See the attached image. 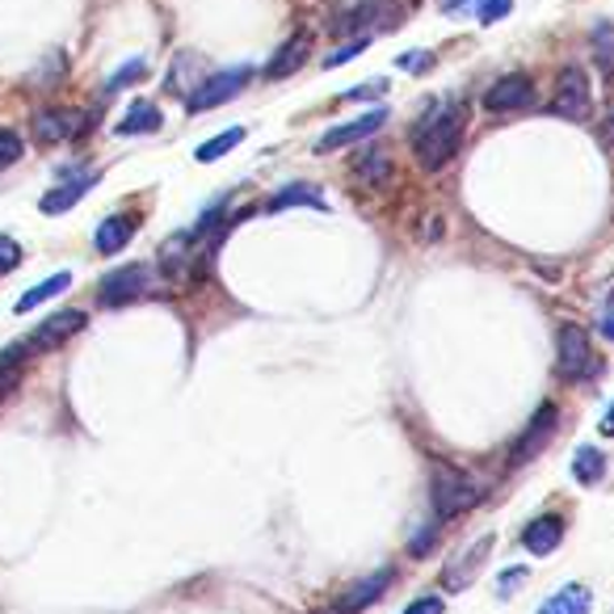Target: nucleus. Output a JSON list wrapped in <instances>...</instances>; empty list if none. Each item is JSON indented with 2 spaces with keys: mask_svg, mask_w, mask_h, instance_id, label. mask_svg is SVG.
I'll use <instances>...</instances> for the list:
<instances>
[{
  "mask_svg": "<svg viewBox=\"0 0 614 614\" xmlns=\"http://www.w3.org/2000/svg\"><path fill=\"white\" fill-rule=\"evenodd\" d=\"M467 131V106L464 102H434L425 110V118L413 127V152L422 160L425 173H438L459 152Z\"/></svg>",
  "mask_w": 614,
  "mask_h": 614,
  "instance_id": "f257e3e1",
  "label": "nucleus"
},
{
  "mask_svg": "<svg viewBox=\"0 0 614 614\" xmlns=\"http://www.w3.org/2000/svg\"><path fill=\"white\" fill-rule=\"evenodd\" d=\"M429 501H434V513L446 522V518H459L471 506H480L485 488L476 485L471 476H464V471H455V467H438L434 480H429Z\"/></svg>",
  "mask_w": 614,
  "mask_h": 614,
  "instance_id": "f03ea898",
  "label": "nucleus"
},
{
  "mask_svg": "<svg viewBox=\"0 0 614 614\" xmlns=\"http://www.w3.org/2000/svg\"><path fill=\"white\" fill-rule=\"evenodd\" d=\"M555 375L564 383L593 379L597 375V354H593V341L581 324H564L560 337H555Z\"/></svg>",
  "mask_w": 614,
  "mask_h": 614,
  "instance_id": "7ed1b4c3",
  "label": "nucleus"
},
{
  "mask_svg": "<svg viewBox=\"0 0 614 614\" xmlns=\"http://www.w3.org/2000/svg\"><path fill=\"white\" fill-rule=\"evenodd\" d=\"M593 110V89L590 76L581 67H560L555 89H551V114L564 123H585Z\"/></svg>",
  "mask_w": 614,
  "mask_h": 614,
  "instance_id": "20e7f679",
  "label": "nucleus"
},
{
  "mask_svg": "<svg viewBox=\"0 0 614 614\" xmlns=\"http://www.w3.org/2000/svg\"><path fill=\"white\" fill-rule=\"evenodd\" d=\"M253 81V67L240 64V67H223V72H207L202 76V85L194 89L190 97H186V106L190 114H207V110H219L223 102H232L240 89Z\"/></svg>",
  "mask_w": 614,
  "mask_h": 614,
  "instance_id": "39448f33",
  "label": "nucleus"
},
{
  "mask_svg": "<svg viewBox=\"0 0 614 614\" xmlns=\"http://www.w3.org/2000/svg\"><path fill=\"white\" fill-rule=\"evenodd\" d=\"M396 18H400V4H396V0H362L354 9L337 13L333 30H337V34H350V39H366L371 30L396 25Z\"/></svg>",
  "mask_w": 614,
  "mask_h": 614,
  "instance_id": "423d86ee",
  "label": "nucleus"
},
{
  "mask_svg": "<svg viewBox=\"0 0 614 614\" xmlns=\"http://www.w3.org/2000/svg\"><path fill=\"white\" fill-rule=\"evenodd\" d=\"M152 291V270L148 266H123V270H114L97 282V299L106 303V308H123L131 299L148 295Z\"/></svg>",
  "mask_w": 614,
  "mask_h": 614,
  "instance_id": "0eeeda50",
  "label": "nucleus"
},
{
  "mask_svg": "<svg viewBox=\"0 0 614 614\" xmlns=\"http://www.w3.org/2000/svg\"><path fill=\"white\" fill-rule=\"evenodd\" d=\"M534 106V81L527 72H509L501 81H492L485 93L488 114H518V110Z\"/></svg>",
  "mask_w": 614,
  "mask_h": 614,
  "instance_id": "6e6552de",
  "label": "nucleus"
},
{
  "mask_svg": "<svg viewBox=\"0 0 614 614\" xmlns=\"http://www.w3.org/2000/svg\"><path fill=\"white\" fill-rule=\"evenodd\" d=\"M387 123V110H371V114H362V118H350V123H341V127L324 131L316 139V152L320 156H329V152L337 148H350V144H358V139H375V131Z\"/></svg>",
  "mask_w": 614,
  "mask_h": 614,
  "instance_id": "1a4fd4ad",
  "label": "nucleus"
},
{
  "mask_svg": "<svg viewBox=\"0 0 614 614\" xmlns=\"http://www.w3.org/2000/svg\"><path fill=\"white\" fill-rule=\"evenodd\" d=\"M555 422H560V408L555 404H543L534 417H530V425L518 434V446H513V455H509V464H527V459H534L543 446H548V438L555 434Z\"/></svg>",
  "mask_w": 614,
  "mask_h": 614,
  "instance_id": "9d476101",
  "label": "nucleus"
},
{
  "mask_svg": "<svg viewBox=\"0 0 614 614\" xmlns=\"http://www.w3.org/2000/svg\"><path fill=\"white\" fill-rule=\"evenodd\" d=\"M392 576H396L392 569H379V572H371V576H362V581H354L350 590L341 593V602L333 606V611L337 614H362L371 602H379L383 593L392 590Z\"/></svg>",
  "mask_w": 614,
  "mask_h": 614,
  "instance_id": "9b49d317",
  "label": "nucleus"
},
{
  "mask_svg": "<svg viewBox=\"0 0 614 614\" xmlns=\"http://www.w3.org/2000/svg\"><path fill=\"white\" fill-rule=\"evenodd\" d=\"M308 55H312V30H295V34L274 51V60L266 64V81H287V76H295L299 67L308 64Z\"/></svg>",
  "mask_w": 614,
  "mask_h": 614,
  "instance_id": "f8f14e48",
  "label": "nucleus"
},
{
  "mask_svg": "<svg viewBox=\"0 0 614 614\" xmlns=\"http://www.w3.org/2000/svg\"><path fill=\"white\" fill-rule=\"evenodd\" d=\"M85 329V312H55V316H46L34 333H30V350H55V345H64V341H72V333H81Z\"/></svg>",
  "mask_w": 614,
  "mask_h": 614,
  "instance_id": "ddd939ff",
  "label": "nucleus"
},
{
  "mask_svg": "<svg viewBox=\"0 0 614 614\" xmlns=\"http://www.w3.org/2000/svg\"><path fill=\"white\" fill-rule=\"evenodd\" d=\"M97 186V173H76V177H64L55 190H46L43 194V202H39V211L43 215H64V211H72L81 198H85L89 190Z\"/></svg>",
  "mask_w": 614,
  "mask_h": 614,
  "instance_id": "4468645a",
  "label": "nucleus"
},
{
  "mask_svg": "<svg viewBox=\"0 0 614 614\" xmlns=\"http://www.w3.org/2000/svg\"><path fill=\"white\" fill-rule=\"evenodd\" d=\"M564 518L560 513H543V518H534L527 530H522V548L534 551V555H551V551L564 543Z\"/></svg>",
  "mask_w": 614,
  "mask_h": 614,
  "instance_id": "2eb2a0df",
  "label": "nucleus"
},
{
  "mask_svg": "<svg viewBox=\"0 0 614 614\" xmlns=\"http://www.w3.org/2000/svg\"><path fill=\"white\" fill-rule=\"evenodd\" d=\"M593 611V593H590V585H564V590H555L539 606V614H590Z\"/></svg>",
  "mask_w": 614,
  "mask_h": 614,
  "instance_id": "dca6fc26",
  "label": "nucleus"
},
{
  "mask_svg": "<svg viewBox=\"0 0 614 614\" xmlns=\"http://www.w3.org/2000/svg\"><path fill=\"white\" fill-rule=\"evenodd\" d=\"M488 551H492V539H480V543H471V548H467L464 555H459V560H455V564L446 569V585H450V590H464L467 581H471V576L480 572V564L488 560Z\"/></svg>",
  "mask_w": 614,
  "mask_h": 614,
  "instance_id": "f3484780",
  "label": "nucleus"
},
{
  "mask_svg": "<svg viewBox=\"0 0 614 614\" xmlns=\"http://www.w3.org/2000/svg\"><path fill=\"white\" fill-rule=\"evenodd\" d=\"M131 236H135V219H131V215H110L106 223L97 228V253H106V257L123 253L131 244Z\"/></svg>",
  "mask_w": 614,
  "mask_h": 614,
  "instance_id": "a211bd4d",
  "label": "nucleus"
},
{
  "mask_svg": "<svg viewBox=\"0 0 614 614\" xmlns=\"http://www.w3.org/2000/svg\"><path fill=\"white\" fill-rule=\"evenodd\" d=\"M72 131L76 127H72V114H67V110L46 106L34 114V139H39V144H64Z\"/></svg>",
  "mask_w": 614,
  "mask_h": 614,
  "instance_id": "6ab92c4d",
  "label": "nucleus"
},
{
  "mask_svg": "<svg viewBox=\"0 0 614 614\" xmlns=\"http://www.w3.org/2000/svg\"><path fill=\"white\" fill-rule=\"evenodd\" d=\"M446 13H471L476 22H501V18H509V9H513V0H446L443 4Z\"/></svg>",
  "mask_w": 614,
  "mask_h": 614,
  "instance_id": "aec40b11",
  "label": "nucleus"
},
{
  "mask_svg": "<svg viewBox=\"0 0 614 614\" xmlns=\"http://www.w3.org/2000/svg\"><path fill=\"white\" fill-rule=\"evenodd\" d=\"M160 110L152 106V102H131V110H127V118L118 123V135H156L160 131Z\"/></svg>",
  "mask_w": 614,
  "mask_h": 614,
  "instance_id": "412c9836",
  "label": "nucleus"
},
{
  "mask_svg": "<svg viewBox=\"0 0 614 614\" xmlns=\"http://www.w3.org/2000/svg\"><path fill=\"white\" fill-rule=\"evenodd\" d=\"M291 207H316V211H329L324 207V194L312 190V186H287V190H278L270 202H266V211H291Z\"/></svg>",
  "mask_w": 614,
  "mask_h": 614,
  "instance_id": "4be33fe9",
  "label": "nucleus"
},
{
  "mask_svg": "<svg viewBox=\"0 0 614 614\" xmlns=\"http://www.w3.org/2000/svg\"><path fill=\"white\" fill-rule=\"evenodd\" d=\"M590 51H593V64H597V72L611 81V76H614V22H597V25H593Z\"/></svg>",
  "mask_w": 614,
  "mask_h": 614,
  "instance_id": "5701e85b",
  "label": "nucleus"
},
{
  "mask_svg": "<svg viewBox=\"0 0 614 614\" xmlns=\"http://www.w3.org/2000/svg\"><path fill=\"white\" fill-rule=\"evenodd\" d=\"M67 287H72V274H51L46 282H39V287H30L22 299H18V316H25V312H34L39 303H46V299H55V295H64Z\"/></svg>",
  "mask_w": 614,
  "mask_h": 614,
  "instance_id": "b1692460",
  "label": "nucleus"
},
{
  "mask_svg": "<svg viewBox=\"0 0 614 614\" xmlns=\"http://www.w3.org/2000/svg\"><path fill=\"white\" fill-rule=\"evenodd\" d=\"M354 173H358V181L362 186H375V190H379V186H387V181H392V160H387V152H366V156H362L358 165H354Z\"/></svg>",
  "mask_w": 614,
  "mask_h": 614,
  "instance_id": "393cba45",
  "label": "nucleus"
},
{
  "mask_svg": "<svg viewBox=\"0 0 614 614\" xmlns=\"http://www.w3.org/2000/svg\"><path fill=\"white\" fill-rule=\"evenodd\" d=\"M572 476H576L581 485H597V480L606 476V455H602L597 446H581V450L572 455Z\"/></svg>",
  "mask_w": 614,
  "mask_h": 614,
  "instance_id": "a878e982",
  "label": "nucleus"
},
{
  "mask_svg": "<svg viewBox=\"0 0 614 614\" xmlns=\"http://www.w3.org/2000/svg\"><path fill=\"white\" fill-rule=\"evenodd\" d=\"M25 354H30V341H25V345H9V350H0V396L18 387V379H22V366H25Z\"/></svg>",
  "mask_w": 614,
  "mask_h": 614,
  "instance_id": "bb28decb",
  "label": "nucleus"
},
{
  "mask_svg": "<svg viewBox=\"0 0 614 614\" xmlns=\"http://www.w3.org/2000/svg\"><path fill=\"white\" fill-rule=\"evenodd\" d=\"M240 139H244V127H228V131H219L215 139H207L202 148L194 152V160H202V165H211V160H223L232 148H240Z\"/></svg>",
  "mask_w": 614,
  "mask_h": 614,
  "instance_id": "cd10ccee",
  "label": "nucleus"
},
{
  "mask_svg": "<svg viewBox=\"0 0 614 614\" xmlns=\"http://www.w3.org/2000/svg\"><path fill=\"white\" fill-rule=\"evenodd\" d=\"M198 64H202V60H198L194 51H181V55L173 60V76L165 81V89H169V93H186V97H190V93H194L190 76H198V81L207 76V72H190V67H198Z\"/></svg>",
  "mask_w": 614,
  "mask_h": 614,
  "instance_id": "c85d7f7f",
  "label": "nucleus"
},
{
  "mask_svg": "<svg viewBox=\"0 0 614 614\" xmlns=\"http://www.w3.org/2000/svg\"><path fill=\"white\" fill-rule=\"evenodd\" d=\"M144 72H148V64H144V60H127V64L118 67V76H110V81H106V93L131 85V81H144Z\"/></svg>",
  "mask_w": 614,
  "mask_h": 614,
  "instance_id": "c756f323",
  "label": "nucleus"
},
{
  "mask_svg": "<svg viewBox=\"0 0 614 614\" xmlns=\"http://www.w3.org/2000/svg\"><path fill=\"white\" fill-rule=\"evenodd\" d=\"M22 160V139H18V131H0V169L4 165H18Z\"/></svg>",
  "mask_w": 614,
  "mask_h": 614,
  "instance_id": "7c9ffc66",
  "label": "nucleus"
},
{
  "mask_svg": "<svg viewBox=\"0 0 614 614\" xmlns=\"http://www.w3.org/2000/svg\"><path fill=\"white\" fill-rule=\"evenodd\" d=\"M18 261H22V249H18V240L0 236V274H9V270H13Z\"/></svg>",
  "mask_w": 614,
  "mask_h": 614,
  "instance_id": "2f4dec72",
  "label": "nucleus"
},
{
  "mask_svg": "<svg viewBox=\"0 0 614 614\" xmlns=\"http://www.w3.org/2000/svg\"><path fill=\"white\" fill-rule=\"evenodd\" d=\"M362 46H366V39H354V43H345V46H337L333 55H324V67H337V64H350L354 55H358Z\"/></svg>",
  "mask_w": 614,
  "mask_h": 614,
  "instance_id": "473e14b6",
  "label": "nucleus"
},
{
  "mask_svg": "<svg viewBox=\"0 0 614 614\" xmlns=\"http://www.w3.org/2000/svg\"><path fill=\"white\" fill-rule=\"evenodd\" d=\"M429 64H434L429 51H408V55H400V67H408V72H425Z\"/></svg>",
  "mask_w": 614,
  "mask_h": 614,
  "instance_id": "72a5a7b5",
  "label": "nucleus"
},
{
  "mask_svg": "<svg viewBox=\"0 0 614 614\" xmlns=\"http://www.w3.org/2000/svg\"><path fill=\"white\" fill-rule=\"evenodd\" d=\"M443 611H446L443 597H417V602H413L404 614H443Z\"/></svg>",
  "mask_w": 614,
  "mask_h": 614,
  "instance_id": "f704fd0d",
  "label": "nucleus"
},
{
  "mask_svg": "<svg viewBox=\"0 0 614 614\" xmlns=\"http://www.w3.org/2000/svg\"><path fill=\"white\" fill-rule=\"evenodd\" d=\"M522 581H527V569H509L506 572V581L497 585V593L506 597V593H513V590H522Z\"/></svg>",
  "mask_w": 614,
  "mask_h": 614,
  "instance_id": "c9c22d12",
  "label": "nucleus"
},
{
  "mask_svg": "<svg viewBox=\"0 0 614 614\" xmlns=\"http://www.w3.org/2000/svg\"><path fill=\"white\" fill-rule=\"evenodd\" d=\"M429 548H434V530H422V534L413 539V555H425Z\"/></svg>",
  "mask_w": 614,
  "mask_h": 614,
  "instance_id": "e433bc0d",
  "label": "nucleus"
},
{
  "mask_svg": "<svg viewBox=\"0 0 614 614\" xmlns=\"http://www.w3.org/2000/svg\"><path fill=\"white\" fill-rule=\"evenodd\" d=\"M602 144L614 148V102H611V110H606V123H602Z\"/></svg>",
  "mask_w": 614,
  "mask_h": 614,
  "instance_id": "4c0bfd02",
  "label": "nucleus"
},
{
  "mask_svg": "<svg viewBox=\"0 0 614 614\" xmlns=\"http://www.w3.org/2000/svg\"><path fill=\"white\" fill-rule=\"evenodd\" d=\"M387 89V81H375V85H362V89H350L345 97H375V93H383Z\"/></svg>",
  "mask_w": 614,
  "mask_h": 614,
  "instance_id": "58836bf2",
  "label": "nucleus"
},
{
  "mask_svg": "<svg viewBox=\"0 0 614 614\" xmlns=\"http://www.w3.org/2000/svg\"><path fill=\"white\" fill-rule=\"evenodd\" d=\"M602 337L614 341V303L606 308V316H602Z\"/></svg>",
  "mask_w": 614,
  "mask_h": 614,
  "instance_id": "ea45409f",
  "label": "nucleus"
},
{
  "mask_svg": "<svg viewBox=\"0 0 614 614\" xmlns=\"http://www.w3.org/2000/svg\"><path fill=\"white\" fill-rule=\"evenodd\" d=\"M597 429H602L606 438H614V408H611V413H606V417H602V425H597Z\"/></svg>",
  "mask_w": 614,
  "mask_h": 614,
  "instance_id": "a19ab883",
  "label": "nucleus"
}]
</instances>
